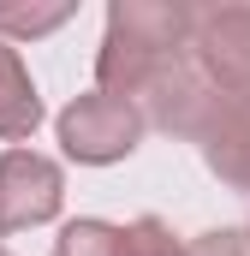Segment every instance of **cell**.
Instances as JSON below:
<instances>
[{"label":"cell","mask_w":250,"mask_h":256,"mask_svg":"<svg viewBox=\"0 0 250 256\" xmlns=\"http://www.w3.org/2000/svg\"><path fill=\"white\" fill-rule=\"evenodd\" d=\"M190 18L196 6L179 0H114L96 54V90L120 102H143V90L190 54Z\"/></svg>","instance_id":"obj_1"},{"label":"cell","mask_w":250,"mask_h":256,"mask_svg":"<svg viewBox=\"0 0 250 256\" xmlns=\"http://www.w3.org/2000/svg\"><path fill=\"white\" fill-rule=\"evenodd\" d=\"M54 131H60V149L78 167H114V161H125V155L143 143L149 120H143L137 102H120V96L90 90V96H72L60 108Z\"/></svg>","instance_id":"obj_2"},{"label":"cell","mask_w":250,"mask_h":256,"mask_svg":"<svg viewBox=\"0 0 250 256\" xmlns=\"http://www.w3.org/2000/svg\"><path fill=\"white\" fill-rule=\"evenodd\" d=\"M190 60L226 102L250 96V6H196Z\"/></svg>","instance_id":"obj_3"},{"label":"cell","mask_w":250,"mask_h":256,"mask_svg":"<svg viewBox=\"0 0 250 256\" xmlns=\"http://www.w3.org/2000/svg\"><path fill=\"white\" fill-rule=\"evenodd\" d=\"M143 120L155 131H167V137H190V143H202V131L220 120V108H226V96L196 72V60H179V66H167L149 90H143Z\"/></svg>","instance_id":"obj_4"},{"label":"cell","mask_w":250,"mask_h":256,"mask_svg":"<svg viewBox=\"0 0 250 256\" xmlns=\"http://www.w3.org/2000/svg\"><path fill=\"white\" fill-rule=\"evenodd\" d=\"M66 202V173L42 149H6L0 155V232L48 226Z\"/></svg>","instance_id":"obj_5"},{"label":"cell","mask_w":250,"mask_h":256,"mask_svg":"<svg viewBox=\"0 0 250 256\" xmlns=\"http://www.w3.org/2000/svg\"><path fill=\"white\" fill-rule=\"evenodd\" d=\"M202 161H208V173L226 185V191H250V96L238 102H226L220 108V120L202 131Z\"/></svg>","instance_id":"obj_6"},{"label":"cell","mask_w":250,"mask_h":256,"mask_svg":"<svg viewBox=\"0 0 250 256\" xmlns=\"http://www.w3.org/2000/svg\"><path fill=\"white\" fill-rule=\"evenodd\" d=\"M36 126H42V96L30 84V66L12 42H0V137L24 143V137H36Z\"/></svg>","instance_id":"obj_7"},{"label":"cell","mask_w":250,"mask_h":256,"mask_svg":"<svg viewBox=\"0 0 250 256\" xmlns=\"http://www.w3.org/2000/svg\"><path fill=\"white\" fill-rule=\"evenodd\" d=\"M120 256H185V238H173L161 214H137L131 226H120Z\"/></svg>","instance_id":"obj_8"},{"label":"cell","mask_w":250,"mask_h":256,"mask_svg":"<svg viewBox=\"0 0 250 256\" xmlns=\"http://www.w3.org/2000/svg\"><path fill=\"white\" fill-rule=\"evenodd\" d=\"M54 256H120V226L108 220H66L60 238H54Z\"/></svg>","instance_id":"obj_9"},{"label":"cell","mask_w":250,"mask_h":256,"mask_svg":"<svg viewBox=\"0 0 250 256\" xmlns=\"http://www.w3.org/2000/svg\"><path fill=\"white\" fill-rule=\"evenodd\" d=\"M78 6L60 0V6H0V42H24V36H48L60 30Z\"/></svg>","instance_id":"obj_10"},{"label":"cell","mask_w":250,"mask_h":256,"mask_svg":"<svg viewBox=\"0 0 250 256\" xmlns=\"http://www.w3.org/2000/svg\"><path fill=\"white\" fill-rule=\"evenodd\" d=\"M185 256H250V244H244V232H232V226H208V232L185 238Z\"/></svg>","instance_id":"obj_11"},{"label":"cell","mask_w":250,"mask_h":256,"mask_svg":"<svg viewBox=\"0 0 250 256\" xmlns=\"http://www.w3.org/2000/svg\"><path fill=\"white\" fill-rule=\"evenodd\" d=\"M244 244H250V226H244Z\"/></svg>","instance_id":"obj_12"},{"label":"cell","mask_w":250,"mask_h":256,"mask_svg":"<svg viewBox=\"0 0 250 256\" xmlns=\"http://www.w3.org/2000/svg\"><path fill=\"white\" fill-rule=\"evenodd\" d=\"M0 256H12V250H0Z\"/></svg>","instance_id":"obj_13"}]
</instances>
